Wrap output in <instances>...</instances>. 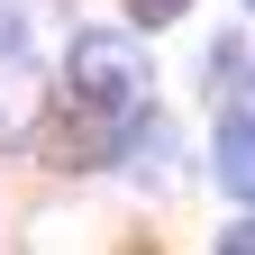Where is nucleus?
<instances>
[{
	"label": "nucleus",
	"instance_id": "1",
	"mask_svg": "<svg viewBox=\"0 0 255 255\" xmlns=\"http://www.w3.org/2000/svg\"><path fill=\"white\" fill-rule=\"evenodd\" d=\"M64 91H73L82 110H101V119H137L146 91H155V64H146L137 37L91 27V37H73V55H64Z\"/></svg>",
	"mask_w": 255,
	"mask_h": 255
},
{
	"label": "nucleus",
	"instance_id": "2",
	"mask_svg": "<svg viewBox=\"0 0 255 255\" xmlns=\"http://www.w3.org/2000/svg\"><path fill=\"white\" fill-rule=\"evenodd\" d=\"M210 173H219V191L255 201V110H228V128H219V146H210Z\"/></svg>",
	"mask_w": 255,
	"mask_h": 255
},
{
	"label": "nucleus",
	"instance_id": "3",
	"mask_svg": "<svg viewBox=\"0 0 255 255\" xmlns=\"http://www.w3.org/2000/svg\"><path fill=\"white\" fill-rule=\"evenodd\" d=\"M128 9H137V27H173V18L191 9V0H128Z\"/></svg>",
	"mask_w": 255,
	"mask_h": 255
},
{
	"label": "nucleus",
	"instance_id": "4",
	"mask_svg": "<svg viewBox=\"0 0 255 255\" xmlns=\"http://www.w3.org/2000/svg\"><path fill=\"white\" fill-rule=\"evenodd\" d=\"M219 246H228V255H255V219H237V228L219 237Z\"/></svg>",
	"mask_w": 255,
	"mask_h": 255
},
{
	"label": "nucleus",
	"instance_id": "5",
	"mask_svg": "<svg viewBox=\"0 0 255 255\" xmlns=\"http://www.w3.org/2000/svg\"><path fill=\"white\" fill-rule=\"evenodd\" d=\"M246 9H255V0H246Z\"/></svg>",
	"mask_w": 255,
	"mask_h": 255
}]
</instances>
